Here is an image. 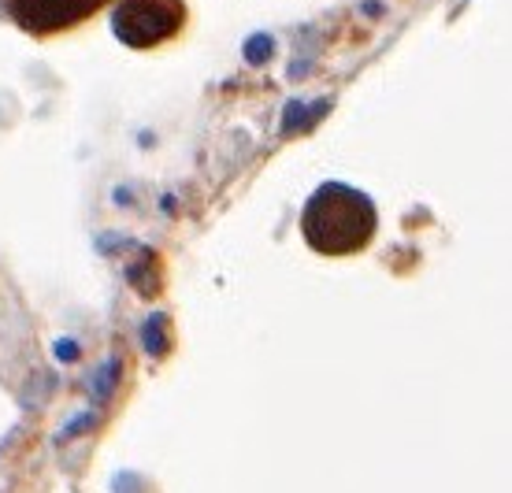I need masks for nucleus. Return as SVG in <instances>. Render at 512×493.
I'll list each match as a JSON object with an SVG mask.
<instances>
[{"instance_id":"nucleus-1","label":"nucleus","mask_w":512,"mask_h":493,"mask_svg":"<svg viewBox=\"0 0 512 493\" xmlns=\"http://www.w3.org/2000/svg\"><path fill=\"white\" fill-rule=\"evenodd\" d=\"M375 227H379L375 204L360 190L342 186V182L320 186L312 193V201L305 204V215H301L305 241L323 256L360 253L372 241Z\"/></svg>"},{"instance_id":"nucleus-3","label":"nucleus","mask_w":512,"mask_h":493,"mask_svg":"<svg viewBox=\"0 0 512 493\" xmlns=\"http://www.w3.org/2000/svg\"><path fill=\"white\" fill-rule=\"evenodd\" d=\"M104 4L112 0H0V19L30 38H52L93 19Z\"/></svg>"},{"instance_id":"nucleus-2","label":"nucleus","mask_w":512,"mask_h":493,"mask_svg":"<svg viewBox=\"0 0 512 493\" xmlns=\"http://www.w3.org/2000/svg\"><path fill=\"white\" fill-rule=\"evenodd\" d=\"M186 26L182 0H112V34L127 49H156Z\"/></svg>"}]
</instances>
